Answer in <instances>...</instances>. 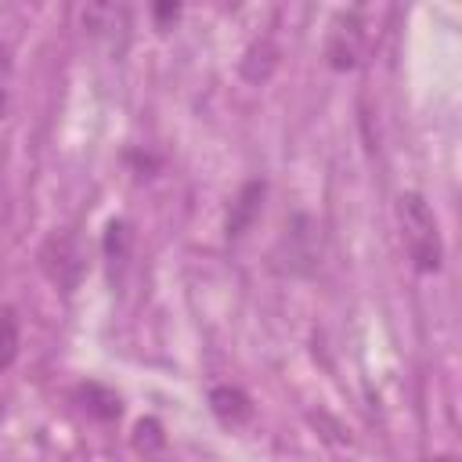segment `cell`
<instances>
[{
    "label": "cell",
    "instance_id": "obj_1",
    "mask_svg": "<svg viewBox=\"0 0 462 462\" xmlns=\"http://www.w3.org/2000/svg\"><path fill=\"white\" fill-rule=\"evenodd\" d=\"M401 227H404V245H408V256L419 271H440V260H444V242H440V227H437V217L433 209L426 206L422 195L408 191L401 195Z\"/></svg>",
    "mask_w": 462,
    "mask_h": 462
},
{
    "label": "cell",
    "instance_id": "obj_2",
    "mask_svg": "<svg viewBox=\"0 0 462 462\" xmlns=\"http://www.w3.org/2000/svg\"><path fill=\"white\" fill-rule=\"evenodd\" d=\"M40 260H43L47 278H51L58 289H65V292H72V289L79 285L83 271H87L83 242H79L72 231H58V235H51L47 245H43V253H40Z\"/></svg>",
    "mask_w": 462,
    "mask_h": 462
},
{
    "label": "cell",
    "instance_id": "obj_3",
    "mask_svg": "<svg viewBox=\"0 0 462 462\" xmlns=\"http://www.w3.org/2000/svg\"><path fill=\"white\" fill-rule=\"evenodd\" d=\"M361 43H365V25H361V14H357V11L339 14V18L332 22L328 47H325V54H328L332 69H339V72L354 69V65H357V58H361Z\"/></svg>",
    "mask_w": 462,
    "mask_h": 462
},
{
    "label": "cell",
    "instance_id": "obj_4",
    "mask_svg": "<svg viewBox=\"0 0 462 462\" xmlns=\"http://www.w3.org/2000/svg\"><path fill=\"white\" fill-rule=\"evenodd\" d=\"M285 245H289V271L310 274L318 263V227L310 217H296L285 227Z\"/></svg>",
    "mask_w": 462,
    "mask_h": 462
},
{
    "label": "cell",
    "instance_id": "obj_5",
    "mask_svg": "<svg viewBox=\"0 0 462 462\" xmlns=\"http://www.w3.org/2000/svg\"><path fill=\"white\" fill-rule=\"evenodd\" d=\"M263 195H267V184L263 180H245L242 184V191L235 195L231 213H227V238H242L253 227V220L260 217Z\"/></svg>",
    "mask_w": 462,
    "mask_h": 462
},
{
    "label": "cell",
    "instance_id": "obj_6",
    "mask_svg": "<svg viewBox=\"0 0 462 462\" xmlns=\"http://www.w3.org/2000/svg\"><path fill=\"white\" fill-rule=\"evenodd\" d=\"M209 408L224 426H245L253 419V401L238 386H213L209 390Z\"/></svg>",
    "mask_w": 462,
    "mask_h": 462
},
{
    "label": "cell",
    "instance_id": "obj_7",
    "mask_svg": "<svg viewBox=\"0 0 462 462\" xmlns=\"http://www.w3.org/2000/svg\"><path fill=\"white\" fill-rule=\"evenodd\" d=\"M83 29H90L94 36H126L130 29V11L119 4H87L83 7Z\"/></svg>",
    "mask_w": 462,
    "mask_h": 462
},
{
    "label": "cell",
    "instance_id": "obj_8",
    "mask_svg": "<svg viewBox=\"0 0 462 462\" xmlns=\"http://www.w3.org/2000/svg\"><path fill=\"white\" fill-rule=\"evenodd\" d=\"M76 401H79V408L87 411V415H94V419H101V422H112V419H119V393L116 390H108V386H101V383H79L76 386Z\"/></svg>",
    "mask_w": 462,
    "mask_h": 462
},
{
    "label": "cell",
    "instance_id": "obj_9",
    "mask_svg": "<svg viewBox=\"0 0 462 462\" xmlns=\"http://www.w3.org/2000/svg\"><path fill=\"white\" fill-rule=\"evenodd\" d=\"M18 343H22V336H18V318H14L11 307H4V310H0V368H11V365H14Z\"/></svg>",
    "mask_w": 462,
    "mask_h": 462
},
{
    "label": "cell",
    "instance_id": "obj_10",
    "mask_svg": "<svg viewBox=\"0 0 462 462\" xmlns=\"http://www.w3.org/2000/svg\"><path fill=\"white\" fill-rule=\"evenodd\" d=\"M134 444H137V451H141L144 458H155V455L162 451L166 437H162V430H159L155 419H144V422H137V437H134Z\"/></svg>",
    "mask_w": 462,
    "mask_h": 462
},
{
    "label": "cell",
    "instance_id": "obj_11",
    "mask_svg": "<svg viewBox=\"0 0 462 462\" xmlns=\"http://www.w3.org/2000/svg\"><path fill=\"white\" fill-rule=\"evenodd\" d=\"M126 249H130V231H126L123 220H112V224H108V235H105V253H108V260H123Z\"/></svg>",
    "mask_w": 462,
    "mask_h": 462
},
{
    "label": "cell",
    "instance_id": "obj_12",
    "mask_svg": "<svg viewBox=\"0 0 462 462\" xmlns=\"http://www.w3.org/2000/svg\"><path fill=\"white\" fill-rule=\"evenodd\" d=\"M7 83H11V61L7 51H0V116L7 112Z\"/></svg>",
    "mask_w": 462,
    "mask_h": 462
},
{
    "label": "cell",
    "instance_id": "obj_13",
    "mask_svg": "<svg viewBox=\"0 0 462 462\" xmlns=\"http://www.w3.org/2000/svg\"><path fill=\"white\" fill-rule=\"evenodd\" d=\"M177 11H180L177 4H159L155 7V18H177Z\"/></svg>",
    "mask_w": 462,
    "mask_h": 462
},
{
    "label": "cell",
    "instance_id": "obj_14",
    "mask_svg": "<svg viewBox=\"0 0 462 462\" xmlns=\"http://www.w3.org/2000/svg\"><path fill=\"white\" fill-rule=\"evenodd\" d=\"M433 462H455V458H433Z\"/></svg>",
    "mask_w": 462,
    "mask_h": 462
}]
</instances>
